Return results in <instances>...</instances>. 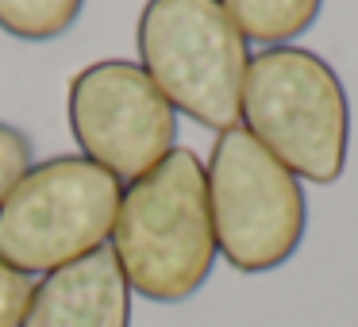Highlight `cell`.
I'll use <instances>...</instances> for the list:
<instances>
[{
    "label": "cell",
    "instance_id": "obj_8",
    "mask_svg": "<svg viewBox=\"0 0 358 327\" xmlns=\"http://www.w3.org/2000/svg\"><path fill=\"white\" fill-rule=\"evenodd\" d=\"M239 35L258 47H289L316 24L324 0H220Z\"/></svg>",
    "mask_w": 358,
    "mask_h": 327
},
{
    "label": "cell",
    "instance_id": "obj_2",
    "mask_svg": "<svg viewBox=\"0 0 358 327\" xmlns=\"http://www.w3.org/2000/svg\"><path fill=\"white\" fill-rule=\"evenodd\" d=\"M243 127L308 185H335L347 170L350 101L339 73L304 47H262L243 81Z\"/></svg>",
    "mask_w": 358,
    "mask_h": 327
},
{
    "label": "cell",
    "instance_id": "obj_6",
    "mask_svg": "<svg viewBox=\"0 0 358 327\" xmlns=\"http://www.w3.org/2000/svg\"><path fill=\"white\" fill-rule=\"evenodd\" d=\"M66 116L81 158L108 170L120 185L139 181L178 147V112L139 62L104 58L73 73Z\"/></svg>",
    "mask_w": 358,
    "mask_h": 327
},
{
    "label": "cell",
    "instance_id": "obj_7",
    "mask_svg": "<svg viewBox=\"0 0 358 327\" xmlns=\"http://www.w3.org/2000/svg\"><path fill=\"white\" fill-rule=\"evenodd\" d=\"M20 327H131V285L112 247L47 273Z\"/></svg>",
    "mask_w": 358,
    "mask_h": 327
},
{
    "label": "cell",
    "instance_id": "obj_11",
    "mask_svg": "<svg viewBox=\"0 0 358 327\" xmlns=\"http://www.w3.org/2000/svg\"><path fill=\"white\" fill-rule=\"evenodd\" d=\"M35 281L27 273L12 270L8 262H0V327H20L24 324V312L31 304Z\"/></svg>",
    "mask_w": 358,
    "mask_h": 327
},
{
    "label": "cell",
    "instance_id": "obj_1",
    "mask_svg": "<svg viewBox=\"0 0 358 327\" xmlns=\"http://www.w3.org/2000/svg\"><path fill=\"white\" fill-rule=\"evenodd\" d=\"M112 254L131 293L155 304L189 300L212 277L220 250L208 212V177L196 150L173 147L155 170L124 189Z\"/></svg>",
    "mask_w": 358,
    "mask_h": 327
},
{
    "label": "cell",
    "instance_id": "obj_9",
    "mask_svg": "<svg viewBox=\"0 0 358 327\" xmlns=\"http://www.w3.org/2000/svg\"><path fill=\"white\" fill-rule=\"evenodd\" d=\"M85 0H0V31L27 43H47L78 24Z\"/></svg>",
    "mask_w": 358,
    "mask_h": 327
},
{
    "label": "cell",
    "instance_id": "obj_5",
    "mask_svg": "<svg viewBox=\"0 0 358 327\" xmlns=\"http://www.w3.org/2000/svg\"><path fill=\"white\" fill-rule=\"evenodd\" d=\"M204 177L216 250L231 270L270 273L296 254L308 227L304 185L247 127L216 135Z\"/></svg>",
    "mask_w": 358,
    "mask_h": 327
},
{
    "label": "cell",
    "instance_id": "obj_10",
    "mask_svg": "<svg viewBox=\"0 0 358 327\" xmlns=\"http://www.w3.org/2000/svg\"><path fill=\"white\" fill-rule=\"evenodd\" d=\"M31 166H35L31 139H27L20 127L0 119V204H4V196L20 185V177H24Z\"/></svg>",
    "mask_w": 358,
    "mask_h": 327
},
{
    "label": "cell",
    "instance_id": "obj_4",
    "mask_svg": "<svg viewBox=\"0 0 358 327\" xmlns=\"http://www.w3.org/2000/svg\"><path fill=\"white\" fill-rule=\"evenodd\" d=\"M124 185L81 154L35 162L0 204V262L55 273L112 239Z\"/></svg>",
    "mask_w": 358,
    "mask_h": 327
},
{
    "label": "cell",
    "instance_id": "obj_3",
    "mask_svg": "<svg viewBox=\"0 0 358 327\" xmlns=\"http://www.w3.org/2000/svg\"><path fill=\"white\" fill-rule=\"evenodd\" d=\"M135 43L143 73L173 112L216 135L239 127L250 54L220 0H147Z\"/></svg>",
    "mask_w": 358,
    "mask_h": 327
}]
</instances>
